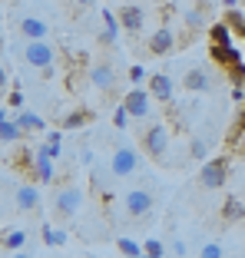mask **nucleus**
I'll return each mask as SVG.
<instances>
[{
	"label": "nucleus",
	"mask_w": 245,
	"mask_h": 258,
	"mask_svg": "<svg viewBox=\"0 0 245 258\" xmlns=\"http://www.w3.org/2000/svg\"><path fill=\"white\" fill-rule=\"evenodd\" d=\"M229 182V159L225 156H212V159L202 162L199 169V185L206 192H215V189H222V185Z\"/></svg>",
	"instance_id": "1"
},
{
	"label": "nucleus",
	"mask_w": 245,
	"mask_h": 258,
	"mask_svg": "<svg viewBox=\"0 0 245 258\" xmlns=\"http://www.w3.org/2000/svg\"><path fill=\"white\" fill-rule=\"evenodd\" d=\"M136 169H139V152L133 149V146L113 149V156H109V172H113L116 179H130V175H136Z\"/></svg>",
	"instance_id": "2"
},
{
	"label": "nucleus",
	"mask_w": 245,
	"mask_h": 258,
	"mask_svg": "<svg viewBox=\"0 0 245 258\" xmlns=\"http://www.w3.org/2000/svg\"><path fill=\"white\" fill-rule=\"evenodd\" d=\"M166 149H169V129L162 122H156L143 133V152L153 156L156 162H166Z\"/></svg>",
	"instance_id": "3"
},
{
	"label": "nucleus",
	"mask_w": 245,
	"mask_h": 258,
	"mask_svg": "<svg viewBox=\"0 0 245 258\" xmlns=\"http://www.w3.org/2000/svg\"><path fill=\"white\" fill-rule=\"evenodd\" d=\"M53 209L60 212V219H73V215L83 209V189H80V185H63V189H56Z\"/></svg>",
	"instance_id": "4"
},
{
	"label": "nucleus",
	"mask_w": 245,
	"mask_h": 258,
	"mask_svg": "<svg viewBox=\"0 0 245 258\" xmlns=\"http://www.w3.org/2000/svg\"><path fill=\"white\" fill-rule=\"evenodd\" d=\"M153 205H156V199L149 189H130L126 199H122V209H126L130 219H146V215L153 212Z\"/></svg>",
	"instance_id": "5"
},
{
	"label": "nucleus",
	"mask_w": 245,
	"mask_h": 258,
	"mask_svg": "<svg viewBox=\"0 0 245 258\" xmlns=\"http://www.w3.org/2000/svg\"><path fill=\"white\" fill-rule=\"evenodd\" d=\"M23 60L30 63L33 70H46V67H53L56 60V50L46 40H27V50H23Z\"/></svg>",
	"instance_id": "6"
},
{
	"label": "nucleus",
	"mask_w": 245,
	"mask_h": 258,
	"mask_svg": "<svg viewBox=\"0 0 245 258\" xmlns=\"http://www.w3.org/2000/svg\"><path fill=\"white\" fill-rule=\"evenodd\" d=\"M149 90H143V86H133L126 96H122V106H126V113H130V119H143L146 113H149Z\"/></svg>",
	"instance_id": "7"
},
{
	"label": "nucleus",
	"mask_w": 245,
	"mask_h": 258,
	"mask_svg": "<svg viewBox=\"0 0 245 258\" xmlns=\"http://www.w3.org/2000/svg\"><path fill=\"white\" fill-rule=\"evenodd\" d=\"M116 20H119V27L126 33H139L143 23H146V14H143V7H136V4H122L119 14H116Z\"/></svg>",
	"instance_id": "8"
},
{
	"label": "nucleus",
	"mask_w": 245,
	"mask_h": 258,
	"mask_svg": "<svg viewBox=\"0 0 245 258\" xmlns=\"http://www.w3.org/2000/svg\"><path fill=\"white\" fill-rule=\"evenodd\" d=\"M209 56H212L215 67H222V70H229V67H235V63L245 60V56L238 53V46H232V43H212L209 46Z\"/></svg>",
	"instance_id": "9"
},
{
	"label": "nucleus",
	"mask_w": 245,
	"mask_h": 258,
	"mask_svg": "<svg viewBox=\"0 0 245 258\" xmlns=\"http://www.w3.org/2000/svg\"><path fill=\"white\" fill-rule=\"evenodd\" d=\"M176 50V33H172V27H159V30L149 37V53L153 56H166Z\"/></svg>",
	"instance_id": "10"
},
{
	"label": "nucleus",
	"mask_w": 245,
	"mask_h": 258,
	"mask_svg": "<svg viewBox=\"0 0 245 258\" xmlns=\"http://www.w3.org/2000/svg\"><path fill=\"white\" fill-rule=\"evenodd\" d=\"M146 90H149V96L159 99V103H172V93H176V86H172V80H169L166 73H153L149 80H146Z\"/></svg>",
	"instance_id": "11"
},
{
	"label": "nucleus",
	"mask_w": 245,
	"mask_h": 258,
	"mask_svg": "<svg viewBox=\"0 0 245 258\" xmlns=\"http://www.w3.org/2000/svg\"><path fill=\"white\" fill-rule=\"evenodd\" d=\"M90 80H93V86H96V90L109 93L116 86V70H113V63H93Z\"/></svg>",
	"instance_id": "12"
},
{
	"label": "nucleus",
	"mask_w": 245,
	"mask_h": 258,
	"mask_svg": "<svg viewBox=\"0 0 245 258\" xmlns=\"http://www.w3.org/2000/svg\"><path fill=\"white\" fill-rule=\"evenodd\" d=\"M182 86H186V93H209L212 90V76L206 73V70H186V76H182Z\"/></svg>",
	"instance_id": "13"
},
{
	"label": "nucleus",
	"mask_w": 245,
	"mask_h": 258,
	"mask_svg": "<svg viewBox=\"0 0 245 258\" xmlns=\"http://www.w3.org/2000/svg\"><path fill=\"white\" fill-rule=\"evenodd\" d=\"M17 209H20V212H37L40 209V192H37V185H17Z\"/></svg>",
	"instance_id": "14"
},
{
	"label": "nucleus",
	"mask_w": 245,
	"mask_h": 258,
	"mask_svg": "<svg viewBox=\"0 0 245 258\" xmlns=\"http://www.w3.org/2000/svg\"><path fill=\"white\" fill-rule=\"evenodd\" d=\"M30 175H33V182H50V179H53V159H50L46 152L37 149L33 166H30Z\"/></svg>",
	"instance_id": "15"
},
{
	"label": "nucleus",
	"mask_w": 245,
	"mask_h": 258,
	"mask_svg": "<svg viewBox=\"0 0 245 258\" xmlns=\"http://www.w3.org/2000/svg\"><path fill=\"white\" fill-rule=\"evenodd\" d=\"M14 122L23 129V133H46V119L37 116V113H30V109H17Z\"/></svg>",
	"instance_id": "16"
},
{
	"label": "nucleus",
	"mask_w": 245,
	"mask_h": 258,
	"mask_svg": "<svg viewBox=\"0 0 245 258\" xmlns=\"http://www.w3.org/2000/svg\"><path fill=\"white\" fill-rule=\"evenodd\" d=\"M20 33H23L27 40H46L50 27H46L40 17H23V20H20Z\"/></svg>",
	"instance_id": "17"
},
{
	"label": "nucleus",
	"mask_w": 245,
	"mask_h": 258,
	"mask_svg": "<svg viewBox=\"0 0 245 258\" xmlns=\"http://www.w3.org/2000/svg\"><path fill=\"white\" fill-rule=\"evenodd\" d=\"M219 212H222L225 222H238V219H245V202L238 196H229L222 202V209H219Z\"/></svg>",
	"instance_id": "18"
},
{
	"label": "nucleus",
	"mask_w": 245,
	"mask_h": 258,
	"mask_svg": "<svg viewBox=\"0 0 245 258\" xmlns=\"http://www.w3.org/2000/svg\"><path fill=\"white\" fill-rule=\"evenodd\" d=\"M103 23H106V30H103V43H116V40H119V30H122V27H119V20H116V17H113V10H103Z\"/></svg>",
	"instance_id": "19"
},
{
	"label": "nucleus",
	"mask_w": 245,
	"mask_h": 258,
	"mask_svg": "<svg viewBox=\"0 0 245 258\" xmlns=\"http://www.w3.org/2000/svg\"><path fill=\"white\" fill-rule=\"evenodd\" d=\"M23 136H27V133H23L14 119H0V143H17V139H23Z\"/></svg>",
	"instance_id": "20"
},
{
	"label": "nucleus",
	"mask_w": 245,
	"mask_h": 258,
	"mask_svg": "<svg viewBox=\"0 0 245 258\" xmlns=\"http://www.w3.org/2000/svg\"><path fill=\"white\" fill-rule=\"evenodd\" d=\"M209 40H212V43H232V30H229V23H225V20L209 23Z\"/></svg>",
	"instance_id": "21"
},
{
	"label": "nucleus",
	"mask_w": 245,
	"mask_h": 258,
	"mask_svg": "<svg viewBox=\"0 0 245 258\" xmlns=\"http://www.w3.org/2000/svg\"><path fill=\"white\" fill-rule=\"evenodd\" d=\"M90 116H93V113H90L86 106H83V109H73V113H67V116L60 119V126H63V129H80L83 122H90Z\"/></svg>",
	"instance_id": "22"
},
{
	"label": "nucleus",
	"mask_w": 245,
	"mask_h": 258,
	"mask_svg": "<svg viewBox=\"0 0 245 258\" xmlns=\"http://www.w3.org/2000/svg\"><path fill=\"white\" fill-rule=\"evenodd\" d=\"M225 23H229V30L235 33V37L245 40V14H242V10H235V7L225 10Z\"/></svg>",
	"instance_id": "23"
},
{
	"label": "nucleus",
	"mask_w": 245,
	"mask_h": 258,
	"mask_svg": "<svg viewBox=\"0 0 245 258\" xmlns=\"http://www.w3.org/2000/svg\"><path fill=\"white\" fill-rule=\"evenodd\" d=\"M40 232H43V242L50 245V248H56V245L67 242V232H63V228H53L50 222H43V228H40Z\"/></svg>",
	"instance_id": "24"
},
{
	"label": "nucleus",
	"mask_w": 245,
	"mask_h": 258,
	"mask_svg": "<svg viewBox=\"0 0 245 258\" xmlns=\"http://www.w3.org/2000/svg\"><path fill=\"white\" fill-rule=\"evenodd\" d=\"M189 159H192V162H206V159H209V143H206L202 136H196V139L189 143Z\"/></svg>",
	"instance_id": "25"
},
{
	"label": "nucleus",
	"mask_w": 245,
	"mask_h": 258,
	"mask_svg": "<svg viewBox=\"0 0 245 258\" xmlns=\"http://www.w3.org/2000/svg\"><path fill=\"white\" fill-rule=\"evenodd\" d=\"M186 27H192V30H202V27H206V30H209V20H206V4L186 14Z\"/></svg>",
	"instance_id": "26"
},
{
	"label": "nucleus",
	"mask_w": 245,
	"mask_h": 258,
	"mask_svg": "<svg viewBox=\"0 0 245 258\" xmlns=\"http://www.w3.org/2000/svg\"><path fill=\"white\" fill-rule=\"evenodd\" d=\"M116 248H119V255H126V258H139L143 255L139 242H133V238H116Z\"/></svg>",
	"instance_id": "27"
},
{
	"label": "nucleus",
	"mask_w": 245,
	"mask_h": 258,
	"mask_svg": "<svg viewBox=\"0 0 245 258\" xmlns=\"http://www.w3.org/2000/svg\"><path fill=\"white\" fill-rule=\"evenodd\" d=\"M23 242H27V232H7V238H4V245H7L10 251H20Z\"/></svg>",
	"instance_id": "28"
},
{
	"label": "nucleus",
	"mask_w": 245,
	"mask_h": 258,
	"mask_svg": "<svg viewBox=\"0 0 245 258\" xmlns=\"http://www.w3.org/2000/svg\"><path fill=\"white\" fill-rule=\"evenodd\" d=\"M225 73H229L232 86H245V60H242V63H235V67H229Z\"/></svg>",
	"instance_id": "29"
},
{
	"label": "nucleus",
	"mask_w": 245,
	"mask_h": 258,
	"mask_svg": "<svg viewBox=\"0 0 245 258\" xmlns=\"http://www.w3.org/2000/svg\"><path fill=\"white\" fill-rule=\"evenodd\" d=\"M146 80H149V73H146L139 63H133V67H130V83H133V86H143Z\"/></svg>",
	"instance_id": "30"
},
{
	"label": "nucleus",
	"mask_w": 245,
	"mask_h": 258,
	"mask_svg": "<svg viewBox=\"0 0 245 258\" xmlns=\"http://www.w3.org/2000/svg\"><path fill=\"white\" fill-rule=\"evenodd\" d=\"M199 258H222V245L219 242H206L199 251Z\"/></svg>",
	"instance_id": "31"
},
{
	"label": "nucleus",
	"mask_w": 245,
	"mask_h": 258,
	"mask_svg": "<svg viewBox=\"0 0 245 258\" xmlns=\"http://www.w3.org/2000/svg\"><path fill=\"white\" fill-rule=\"evenodd\" d=\"M113 122H116V129H126V122H130V113H126V106H122V103L113 109Z\"/></svg>",
	"instance_id": "32"
},
{
	"label": "nucleus",
	"mask_w": 245,
	"mask_h": 258,
	"mask_svg": "<svg viewBox=\"0 0 245 258\" xmlns=\"http://www.w3.org/2000/svg\"><path fill=\"white\" fill-rule=\"evenodd\" d=\"M242 136H245V109L235 116V126H232V136H229V139L235 143V139H242Z\"/></svg>",
	"instance_id": "33"
},
{
	"label": "nucleus",
	"mask_w": 245,
	"mask_h": 258,
	"mask_svg": "<svg viewBox=\"0 0 245 258\" xmlns=\"http://www.w3.org/2000/svg\"><path fill=\"white\" fill-rule=\"evenodd\" d=\"M143 251H146V255H166V245H162L159 238H149V242L143 245Z\"/></svg>",
	"instance_id": "34"
},
{
	"label": "nucleus",
	"mask_w": 245,
	"mask_h": 258,
	"mask_svg": "<svg viewBox=\"0 0 245 258\" xmlns=\"http://www.w3.org/2000/svg\"><path fill=\"white\" fill-rule=\"evenodd\" d=\"M7 106H14V109H23V93H20V90H14V93L7 96Z\"/></svg>",
	"instance_id": "35"
},
{
	"label": "nucleus",
	"mask_w": 245,
	"mask_h": 258,
	"mask_svg": "<svg viewBox=\"0 0 245 258\" xmlns=\"http://www.w3.org/2000/svg\"><path fill=\"white\" fill-rule=\"evenodd\" d=\"M232 99H235V103H245V86H232Z\"/></svg>",
	"instance_id": "36"
},
{
	"label": "nucleus",
	"mask_w": 245,
	"mask_h": 258,
	"mask_svg": "<svg viewBox=\"0 0 245 258\" xmlns=\"http://www.w3.org/2000/svg\"><path fill=\"white\" fill-rule=\"evenodd\" d=\"M172 251H176V255L182 258V255H186V242H172Z\"/></svg>",
	"instance_id": "37"
},
{
	"label": "nucleus",
	"mask_w": 245,
	"mask_h": 258,
	"mask_svg": "<svg viewBox=\"0 0 245 258\" xmlns=\"http://www.w3.org/2000/svg\"><path fill=\"white\" fill-rule=\"evenodd\" d=\"M4 90H7V70L0 67V93H4Z\"/></svg>",
	"instance_id": "38"
},
{
	"label": "nucleus",
	"mask_w": 245,
	"mask_h": 258,
	"mask_svg": "<svg viewBox=\"0 0 245 258\" xmlns=\"http://www.w3.org/2000/svg\"><path fill=\"white\" fill-rule=\"evenodd\" d=\"M77 4H80V7H90V4H93V0H77Z\"/></svg>",
	"instance_id": "39"
},
{
	"label": "nucleus",
	"mask_w": 245,
	"mask_h": 258,
	"mask_svg": "<svg viewBox=\"0 0 245 258\" xmlns=\"http://www.w3.org/2000/svg\"><path fill=\"white\" fill-rule=\"evenodd\" d=\"M139 258H166V255H146V251H143V255H139Z\"/></svg>",
	"instance_id": "40"
},
{
	"label": "nucleus",
	"mask_w": 245,
	"mask_h": 258,
	"mask_svg": "<svg viewBox=\"0 0 245 258\" xmlns=\"http://www.w3.org/2000/svg\"><path fill=\"white\" fill-rule=\"evenodd\" d=\"M14 258H30V255H27V251H17V255Z\"/></svg>",
	"instance_id": "41"
},
{
	"label": "nucleus",
	"mask_w": 245,
	"mask_h": 258,
	"mask_svg": "<svg viewBox=\"0 0 245 258\" xmlns=\"http://www.w3.org/2000/svg\"><path fill=\"white\" fill-rule=\"evenodd\" d=\"M0 119H7V109H4V106H0Z\"/></svg>",
	"instance_id": "42"
},
{
	"label": "nucleus",
	"mask_w": 245,
	"mask_h": 258,
	"mask_svg": "<svg viewBox=\"0 0 245 258\" xmlns=\"http://www.w3.org/2000/svg\"><path fill=\"white\" fill-rule=\"evenodd\" d=\"M242 149H245V146H242Z\"/></svg>",
	"instance_id": "43"
}]
</instances>
